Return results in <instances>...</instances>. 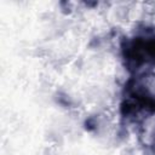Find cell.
<instances>
[{"instance_id": "1", "label": "cell", "mask_w": 155, "mask_h": 155, "mask_svg": "<svg viewBox=\"0 0 155 155\" xmlns=\"http://www.w3.org/2000/svg\"><path fill=\"white\" fill-rule=\"evenodd\" d=\"M126 57L134 61L136 63H142L148 59H155V39H143L137 38L126 51Z\"/></svg>"}]
</instances>
